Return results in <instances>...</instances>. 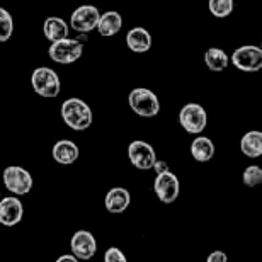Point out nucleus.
<instances>
[{"mask_svg": "<svg viewBox=\"0 0 262 262\" xmlns=\"http://www.w3.org/2000/svg\"><path fill=\"white\" fill-rule=\"evenodd\" d=\"M131 111L141 118H155L160 113V101L148 89H133L128 96Z\"/></svg>", "mask_w": 262, "mask_h": 262, "instance_id": "obj_3", "label": "nucleus"}, {"mask_svg": "<svg viewBox=\"0 0 262 262\" xmlns=\"http://www.w3.org/2000/svg\"><path fill=\"white\" fill-rule=\"evenodd\" d=\"M128 159L138 170H148V169H154L157 155H155L154 146L150 143L136 140V141H131L128 146Z\"/></svg>", "mask_w": 262, "mask_h": 262, "instance_id": "obj_9", "label": "nucleus"}, {"mask_svg": "<svg viewBox=\"0 0 262 262\" xmlns=\"http://www.w3.org/2000/svg\"><path fill=\"white\" fill-rule=\"evenodd\" d=\"M99 17H101V12H99L97 7H94V5H80L78 9L73 10L70 17V26L77 33L87 34L91 31L97 29Z\"/></svg>", "mask_w": 262, "mask_h": 262, "instance_id": "obj_10", "label": "nucleus"}, {"mask_svg": "<svg viewBox=\"0 0 262 262\" xmlns=\"http://www.w3.org/2000/svg\"><path fill=\"white\" fill-rule=\"evenodd\" d=\"M240 150L249 159H257L262 155V131H249L240 140Z\"/></svg>", "mask_w": 262, "mask_h": 262, "instance_id": "obj_17", "label": "nucleus"}, {"mask_svg": "<svg viewBox=\"0 0 262 262\" xmlns=\"http://www.w3.org/2000/svg\"><path fill=\"white\" fill-rule=\"evenodd\" d=\"M61 119L68 128L83 131L92 124V109L82 99L70 97L61 104Z\"/></svg>", "mask_w": 262, "mask_h": 262, "instance_id": "obj_1", "label": "nucleus"}, {"mask_svg": "<svg viewBox=\"0 0 262 262\" xmlns=\"http://www.w3.org/2000/svg\"><path fill=\"white\" fill-rule=\"evenodd\" d=\"M154 170L157 172V174H162V172H167V170H169V165H167V162H165V160H155Z\"/></svg>", "mask_w": 262, "mask_h": 262, "instance_id": "obj_26", "label": "nucleus"}, {"mask_svg": "<svg viewBox=\"0 0 262 262\" xmlns=\"http://www.w3.org/2000/svg\"><path fill=\"white\" fill-rule=\"evenodd\" d=\"M43 33L46 39L55 43V41L68 38V24L60 17H48L43 24Z\"/></svg>", "mask_w": 262, "mask_h": 262, "instance_id": "obj_18", "label": "nucleus"}, {"mask_svg": "<svg viewBox=\"0 0 262 262\" xmlns=\"http://www.w3.org/2000/svg\"><path fill=\"white\" fill-rule=\"evenodd\" d=\"M204 63L211 72H223L230 63V56L220 48H209L204 53Z\"/></svg>", "mask_w": 262, "mask_h": 262, "instance_id": "obj_20", "label": "nucleus"}, {"mask_svg": "<svg viewBox=\"0 0 262 262\" xmlns=\"http://www.w3.org/2000/svg\"><path fill=\"white\" fill-rule=\"evenodd\" d=\"M208 9L214 17L225 19L233 12V0H209Z\"/></svg>", "mask_w": 262, "mask_h": 262, "instance_id": "obj_21", "label": "nucleus"}, {"mask_svg": "<svg viewBox=\"0 0 262 262\" xmlns=\"http://www.w3.org/2000/svg\"><path fill=\"white\" fill-rule=\"evenodd\" d=\"M191 155L198 162H209L214 155L213 141L206 138V136H198L191 143Z\"/></svg>", "mask_w": 262, "mask_h": 262, "instance_id": "obj_19", "label": "nucleus"}, {"mask_svg": "<svg viewBox=\"0 0 262 262\" xmlns=\"http://www.w3.org/2000/svg\"><path fill=\"white\" fill-rule=\"evenodd\" d=\"M235 68H238L240 72H259L262 68V48L254 45L240 46L233 51V55L230 56Z\"/></svg>", "mask_w": 262, "mask_h": 262, "instance_id": "obj_6", "label": "nucleus"}, {"mask_svg": "<svg viewBox=\"0 0 262 262\" xmlns=\"http://www.w3.org/2000/svg\"><path fill=\"white\" fill-rule=\"evenodd\" d=\"M104 260L106 262H126V255H124L118 247H109L104 254Z\"/></svg>", "mask_w": 262, "mask_h": 262, "instance_id": "obj_24", "label": "nucleus"}, {"mask_svg": "<svg viewBox=\"0 0 262 262\" xmlns=\"http://www.w3.org/2000/svg\"><path fill=\"white\" fill-rule=\"evenodd\" d=\"M70 249L78 259L89 260L97 252V242L91 232H87V230H77L70 240Z\"/></svg>", "mask_w": 262, "mask_h": 262, "instance_id": "obj_11", "label": "nucleus"}, {"mask_svg": "<svg viewBox=\"0 0 262 262\" xmlns=\"http://www.w3.org/2000/svg\"><path fill=\"white\" fill-rule=\"evenodd\" d=\"M24 216V208L19 198L7 196L0 201V223L4 227H15Z\"/></svg>", "mask_w": 262, "mask_h": 262, "instance_id": "obj_12", "label": "nucleus"}, {"mask_svg": "<svg viewBox=\"0 0 262 262\" xmlns=\"http://www.w3.org/2000/svg\"><path fill=\"white\" fill-rule=\"evenodd\" d=\"M260 45H262V43H260ZM260 48H262V46H260Z\"/></svg>", "mask_w": 262, "mask_h": 262, "instance_id": "obj_28", "label": "nucleus"}, {"mask_svg": "<svg viewBox=\"0 0 262 262\" xmlns=\"http://www.w3.org/2000/svg\"><path fill=\"white\" fill-rule=\"evenodd\" d=\"M126 45L135 53H145L151 48V36L145 28H133L126 34Z\"/></svg>", "mask_w": 262, "mask_h": 262, "instance_id": "obj_14", "label": "nucleus"}, {"mask_svg": "<svg viewBox=\"0 0 262 262\" xmlns=\"http://www.w3.org/2000/svg\"><path fill=\"white\" fill-rule=\"evenodd\" d=\"M123 28V17L119 12H114V10H109V12H104L101 17H99V24H97V31L101 36H114L118 34Z\"/></svg>", "mask_w": 262, "mask_h": 262, "instance_id": "obj_15", "label": "nucleus"}, {"mask_svg": "<svg viewBox=\"0 0 262 262\" xmlns=\"http://www.w3.org/2000/svg\"><path fill=\"white\" fill-rule=\"evenodd\" d=\"M179 123L187 133L199 135L204 128H206L208 114L204 111V107L199 106L196 102L186 104L179 113Z\"/></svg>", "mask_w": 262, "mask_h": 262, "instance_id": "obj_7", "label": "nucleus"}, {"mask_svg": "<svg viewBox=\"0 0 262 262\" xmlns=\"http://www.w3.org/2000/svg\"><path fill=\"white\" fill-rule=\"evenodd\" d=\"M227 260H228L227 254L222 252V250H214L213 254L208 255V262H227Z\"/></svg>", "mask_w": 262, "mask_h": 262, "instance_id": "obj_25", "label": "nucleus"}, {"mask_svg": "<svg viewBox=\"0 0 262 262\" xmlns=\"http://www.w3.org/2000/svg\"><path fill=\"white\" fill-rule=\"evenodd\" d=\"M2 181L7 191L15 196H24L33 189V177L28 170L19 165L7 167L2 174Z\"/></svg>", "mask_w": 262, "mask_h": 262, "instance_id": "obj_5", "label": "nucleus"}, {"mask_svg": "<svg viewBox=\"0 0 262 262\" xmlns=\"http://www.w3.org/2000/svg\"><path fill=\"white\" fill-rule=\"evenodd\" d=\"M129 203H131V194L128 189H124V187H113V189L106 194V199H104L106 209L109 213H114V214L126 211Z\"/></svg>", "mask_w": 262, "mask_h": 262, "instance_id": "obj_13", "label": "nucleus"}, {"mask_svg": "<svg viewBox=\"0 0 262 262\" xmlns=\"http://www.w3.org/2000/svg\"><path fill=\"white\" fill-rule=\"evenodd\" d=\"M78 257L75 254H72V255H61V257H58V262H77Z\"/></svg>", "mask_w": 262, "mask_h": 262, "instance_id": "obj_27", "label": "nucleus"}, {"mask_svg": "<svg viewBox=\"0 0 262 262\" xmlns=\"http://www.w3.org/2000/svg\"><path fill=\"white\" fill-rule=\"evenodd\" d=\"M244 184L249 187H255L262 184V169L259 165H249L247 169L244 170Z\"/></svg>", "mask_w": 262, "mask_h": 262, "instance_id": "obj_23", "label": "nucleus"}, {"mask_svg": "<svg viewBox=\"0 0 262 262\" xmlns=\"http://www.w3.org/2000/svg\"><path fill=\"white\" fill-rule=\"evenodd\" d=\"M83 53V45L80 39H70V38H63L60 41H55L51 43L48 55L50 58L56 61V63L61 65H70L75 63V61L80 58Z\"/></svg>", "mask_w": 262, "mask_h": 262, "instance_id": "obj_4", "label": "nucleus"}, {"mask_svg": "<svg viewBox=\"0 0 262 262\" xmlns=\"http://www.w3.org/2000/svg\"><path fill=\"white\" fill-rule=\"evenodd\" d=\"M53 159L58 164L70 165L78 159V146L70 140H60L53 146Z\"/></svg>", "mask_w": 262, "mask_h": 262, "instance_id": "obj_16", "label": "nucleus"}, {"mask_svg": "<svg viewBox=\"0 0 262 262\" xmlns=\"http://www.w3.org/2000/svg\"><path fill=\"white\" fill-rule=\"evenodd\" d=\"M14 33V20L12 15L9 14V10L0 7V43L10 39V36Z\"/></svg>", "mask_w": 262, "mask_h": 262, "instance_id": "obj_22", "label": "nucleus"}, {"mask_svg": "<svg viewBox=\"0 0 262 262\" xmlns=\"http://www.w3.org/2000/svg\"><path fill=\"white\" fill-rule=\"evenodd\" d=\"M154 191L162 203H165V204L174 203L176 199L179 198V191H181L179 179H177V176L172 174L170 170L157 174L155 182H154Z\"/></svg>", "mask_w": 262, "mask_h": 262, "instance_id": "obj_8", "label": "nucleus"}, {"mask_svg": "<svg viewBox=\"0 0 262 262\" xmlns=\"http://www.w3.org/2000/svg\"><path fill=\"white\" fill-rule=\"evenodd\" d=\"M31 85H33L34 92L38 96L45 97V99H53L60 94L61 83H60V77L53 68L48 67H39L36 68L31 75Z\"/></svg>", "mask_w": 262, "mask_h": 262, "instance_id": "obj_2", "label": "nucleus"}]
</instances>
